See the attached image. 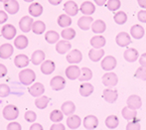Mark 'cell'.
I'll use <instances>...</instances> for the list:
<instances>
[{
	"mask_svg": "<svg viewBox=\"0 0 146 130\" xmlns=\"http://www.w3.org/2000/svg\"><path fill=\"white\" fill-rule=\"evenodd\" d=\"M19 80L24 86H30L36 80V74L33 70L25 69L19 73Z\"/></svg>",
	"mask_w": 146,
	"mask_h": 130,
	"instance_id": "obj_1",
	"label": "cell"
},
{
	"mask_svg": "<svg viewBox=\"0 0 146 130\" xmlns=\"http://www.w3.org/2000/svg\"><path fill=\"white\" fill-rule=\"evenodd\" d=\"M2 114H3V117L6 120H15L19 116V109H18V107L16 105L8 104L3 108Z\"/></svg>",
	"mask_w": 146,
	"mask_h": 130,
	"instance_id": "obj_2",
	"label": "cell"
},
{
	"mask_svg": "<svg viewBox=\"0 0 146 130\" xmlns=\"http://www.w3.org/2000/svg\"><path fill=\"white\" fill-rule=\"evenodd\" d=\"M102 84L106 86V88H112L115 86L118 82V78L114 73H106L102 76Z\"/></svg>",
	"mask_w": 146,
	"mask_h": 130,
	"instance_id": "obj_3",
	"label": "cell"
},
{
	"mask_svg": "<svg viewBox=\"0 0 146 130\" xmlns=\"http://www.w3.org/2000/svg\"><path fill=\"white\" fill-rule=\"evenodd\" d=\"M16 33H17V30H16L15 26H13L12 24H6L1 29V35L6 40L13 39L16 36Z\"/></svg>",
	"mask_w": 146,
	"mask_h": 130,
	"instance_id": "obj_4",
	"label": "cell"
},
{
	"mask_svg": "<svg viewBox=\"0 0 146 130\" xmlns=\"http://www.w3.org/2000/svg\"><path fill=\"white\" fill-rule=\"evenodd\" d=\"M102 98L108 103H113L114 101H116L117 98H118V92L116 90L113 88H106L102 92Z\"/></svg>",
	"mask_w": 146,
	"mask_h": 130,
	"instance_id": "obj_5",
	"label": "cell"
},
{
	"mask_svg": "<svg viewBox=\"0 0 146 130\" xmlns=\"http://www.w3.org/2000/svg\"><path fill=\"white\" fill-rule=\"evenodd\" d=\"M51 88L54 90H62L66 86V80L62 76H56L50 82Z\"/></svg>",
	"mask_w": 146,
	"mask_h": 130,
	"instance_id": "obj_6",
	"label": "cell"
},
{
	"mask_svg": "<svg viewBox=\"0 0 146 130\" xmlns=\"http://www.w3.org/2000/svg\"><path fill=\"white\" fill-rule=\"evenodd\" d=\"M116 59L112 56H106L102 61V68L106 72L112 71L116 67Z\"/></svg>",
	"mask_w": 146,
	"mask_h": 130,
	"instance_id": "obj_7",
	"label": "cell"
},
{
	"mask_svg": "<svg viewBox=\"0 0 146 130\" xmlns=\"http://www.w3.org/2000/svg\"><path fill=\"white\" fill-rule=\"evenodd\" d=\"M64 10H65V12L67 13V15L76 16L78 14V12L80 11V8L75 1L70 0V1H67L64 4Z\"/></svg>",
	"mask_w": 146,
	"mask_h": 130,
	"instance_id": "obj_8",
	"label": "cell"
},
{
	"mask_svg": "<svg viewBox=\"0 0 146 130\" xmlns=\"http://www.w3.org/2000/svg\"><path fill=\"white\" fill-rule=\"evenodd\" d=\"M83 60V54L80 50H72L67 55V62L70 64H79Z\"/></svg>",
	"mask_w": 146,
	"mask_h": 130,
	"instance_id": "obj_9",
	"label": "cell"
},
{
	"mask_svg": "<svg viewBox=\"0 0 146 130\" xmlns=\"http://www.w3.org/2000/svg\"><path fill=\"white\" fill-rule=\"evenodd\" d=\"M127 106L131 109H134V110H137L141 107L142 105V100H141V98L139 96H136V94H132V96H128L127 98Z\"/></svg>",
	"mask_w": 146,
	"mask_h": 130,
	"instance_id": "obj_10",
	"label": "cell"
},
{
	"mask_svg": "<svg viewBox=\"0 0 146 130\" xmlns=\"http://www.w3.org/2000/svg\"><path fill=\"white\" fill-rule=\"evenodd\" d=\"M33 23H34L33 18H31L30 16H24L19 21V27L24 33H28L32 30Z\"/></svg>",
	"mask_w": 146,
	"mask_h": 130,
	"instance_id": "obj_11",
	"label": "cell"
},
{
	"mask_svg": "<svg viewBox=\"0 0 146 130\" xmlns=\"http://www.w3.org/2000/svg\"><path fill=\"white\" fill-rule=\"evenodd\" d=\"M115 42L119 47H126L130 44L132 41L129 36V34H127L126 32H120L117 34L115 38Z\"/></svg>",
	"mask_w": 146,
	"mask_h": 130,
	"instance_id": "obj_12",
	"label": "cell"
},
{
	"mask_svg": "<svg viewBox=\"0 0 146 130\" xmlns=\"http://www.w3.org/2000/svg\"><path fill=\"white\" fill-rule=\"evenodd\" d=\"M84 126L88 130H94L98 126V119L94 115H88L84 119Z\"/></svg>",
	"mask_w": 146,
	"mask_h": 130,
	"instance_id": "obj_13",
	"label": "cell"
},
{
	"mask_svg": "<svg viewBox=\"0 0 146 130\" xmlns=\"http://www.w3.org/2000/svg\"><path fill=\"white\" fill-rule=\"evenodd\" d=\"M28 92H29V94L32 96H34V98H39V96H41L44 94L45 86H43L41 82H35L34 84H32V86H30Z\"/></svg>",
	"mask_w": 146,
	"mask_h": 130,
	"instance_id": "obj_14",
	"label": "cell"
},
{
	"mask_svg": "<svg viewBox=\"0 0 146 130\" xmlns=\"http://www.w3.org/2000/svg\"><path fill=\"white\" fill-rule=\"evenodd\" d=\"M66 76L69 80H75L76 78H79L81 76V69L78 66H69L66 69Z\"/></svg>",
	"mask_w": 146,
	"mask_h": 130,
	"instance_id": "obj_15",
	"label": "cell"
},
{
	"mask_svg": "<svg viewBox=\"0 0 146 130\" xmlns=\"http://www.w3.org/2000/svg\"><path fill=\"white\" fill-rule=\"evenodd\" d=\"M82 124V119L79 115L72 114L67 119V126L70 129H78Z\"/></svg>",
	"mask_w": 146,
	"mask_h": 130,
	"instance_id": "obj_16",
	"label": "cell"
},
{
	"mask_svg": "<svg viewBox=\"0 0 146 130\" xmlns=\"http://www.w3.org/2000/svg\"><path fill=\"white\" fill-rule=\"evenodd\" d=\"M94 23V19L90 16H82L78 21V26L80 27V29L84 31H87L92 27V24Z\"/></svg>",
	"mask_w": 146,
	"mask_h": 130,
	"instance_id": "obj_17",
	"label": "cell"
},
{
	"mask_svg": "<svg viewBox=\"0 0 146 130\" xmlns=\"http://www.w3.org/2000/svg\"><path fill=\"white\" fill-rule=\"evenodd\" d=\"M19 3L17 0H7L4 3V9L9 14H16L19 11Z\"/></svg>",
	"mask_w": 146,
	"mask_h": 130,
	"instance_id": "obj_18",
	"label": "cell"
},
{
	"mask_svg": "<svg viewBox=\"0 0 146 130\" xmlns=\"http://www.w3.org/2000/svg\"><path fill=\"white\" fill-rule=\"evenodd\" d=\"M80 11L82 12L83 14L87 16H90L92 14L94 13L96 11V6L92 2L90 1H85L82 3L81 7H80Z\"/></svg>",
	"mask_w": 146,
	"mask_h": 130,
	"instance_id": "obj_19",
	"label": "cell"
},
{
	"mask_svg": "<svg viewBox=\"0 0 146 130\" xmlns=\"http://www.w3.org/2000/svg\"><path fill=\"white\" fill-rule=\"evenodd\" d=\"M14 52L13 46L11 44H3L0 46V59H8Z\"/></svg>",
	"mask_w": 146,
	"mask_h": 130,
	"instance_id": "obj_20",
	"label": "cell"
},
{
	"mask_svg": "<svg viewBox=\"0 0 146 130\" xmlns=\"http://www.w3.org/2000/svg\"><path fill=\"white\" fill-rule=\"evenodd\" d=\"M55 69H56V65L51 60H47L41 64V72L44 75H51L55 71Z\"/></svg>",
	"mask_w": 146,
	"mask_h": 130,
	"instance_id": "obj_21",
	"label": "cell"
},
{
	"mask_svg": "<svg viewBox=\"0 0 146 130\" xmlns=\"http://www.w3.org/2000/svg\"><path fill=\"white\" fill-rule=\"evenodd\" d=\"M121 114H122L123 118L126 119L127 121H133L135 119H137V111L134 110V109L129 108L128 106L123 107Z\"/></svg>",
	"mask_w": 146,
	"mask_h": 130,
	"instance_id": "obj_22",
	"label": "cell"
},
{
	"mask_svg": "<svg viewBox=\"0 0 146 130\" xmlns=\"http://www.w3.org/2000/svg\"><path fill=\"white\" fill-rule=\"evenodd\" d=\"M124 59L126 60L129 63H133V62L137 61L139 55H138V51L134 48H129L127 50H125L124 55H123Z\"/></svg>",
	"mask_w": 146,
	"mask_h": 130,
	"instance_id": "obj_23",
	"label": "cell"
},
{
	"mask_svg": "<svg viewBox=\"0 0 146 130\" xmlns=\"http://www.w3.org/2000/svg\"><path fill=\"white\" fill-rule=\"evenodd\" d=\"M29 58L27 57L24 54H20V55H17L14 59V64L17 68H25L29 65Z\"/></svg>",
	"mask_w": 146,
	"mask_h": 130,
	"instance_id": "obj_24",
	"label": "cell"
},
{
	"mask_svg": "<svg viewBox=\"0 0 146 130\" xmlns=\"http://www.w3.org/2000/svg\"><path fill=\"white\" fill-rule=\"evenodd\" d=\"M106 30V25L104 23V21L98 19L94 21V23L92 24V31L96 34H102L104 33V31Z\"/></svg>",
	"mask_w": 146,
	"mask_h": 130,
	"instance_id": "obj_25",
	"label": "cell"
},
{
	"mask_svg": "<svg viewBox=\"0 0 146 130\" xmlns=\"http://www.w3.org/2000/svg\"><path fill=\"white\" fill-rule=\"evenodd\" d=\"M43 6L38 2H33L29 6V13L33 17H40L43 13Z\"/></svg>",
	"mask_w": 146,
	"mask_h": 130,
	"instance_id": "obj_26",
	"label": "cell"
},
{
	"mask_svg": "<svg viewBox=\"0 0 146 130\" xmlns=\"http://www.w3.org/2000/svg\"><path fill=\"white\" fill-rule=\"evenodd\" d=\"M106 38L102 35H98L90 39V45L94 49H102L106 45Z\"/></svg>",
	"mask_w": 146,
	"mask_h": 130,
	"instance_id": "obj_27",
	"label": "cell"
},
{
	"mask_svg": "<svg viewBox=\"0 0 146 130\" xmlns=\"http://www.w3.org/2000/svg\"><path fill=\"white\" fill-rule=\"evenodd\" d=\"M72 48V45L70 42H67L66 40H63V41H59L58 43L56 44V51L58 52L59 54H67L71 50Z\"/></svg>",
	"mask_w": 146,
	"mask_h": 130,
	"instance_id": "obj_28",
	"label": "cell"
},
{
	"mask_svg": "<svg viewBox=\"0 0 146 130\" xmlns=\"http://www.w3.org/2000/svg\"><path fill=\"white\" fill-rule=\"evenodd\" d=\"M94 86L92 84H88V82H85V84H82L80 86V94L84 98L90 96L94 92Z\"/></svg>",
	"mask_w": 146,
	"mask_h": 130,
	"instance_id": "obj_29",
	"label": "cell"
},
{
	"mask_svg": "<svg viewBox=\"0 0 146 130\" xmlns=\"http://www.w3.org/2000/svg\"><path fill=\"white\" fill-rule=\"evenodd\" d=\"M144 33H145L144 28L141 25H139V24H135L130 29V34L134 39H141L144 36Z\"/></svg>",
	"mask_w": 146,
	"mask_h": 130,
	"instance_id": "obj_30",
	"label": "cell"
},
{
	"mask_svg": "<svg viewBox=\"0 0 146 130\" xmlns=\"http://www.w3.org/2000/svg\"><path fill=\"white\" fill-rule=\"evenodd\" d=\"M104 50L102 49H94L90 50L88 52V58L92 60V62H98L102 60V58H104Z\"/></svg>",
	"mask_w": 146,
	"mask_h": 130,
	"instance_id": "obj_31",
	"label": "cell"
},
{
	"mask_svg": "<svg viewBox=\"0 0 146 130\" xmlns=\"http://www.w3.org/2000/svg\"><path fill=\"white\" fill-rule=\"evenodd\" d=\"M28 44H29V41H28L27 37L24 36V35H19L17 38L14 41V45L17 49L19 50H24V49L27 48Z\"/></svg>",
	"mask_w": 146,
	"mask_h": 130,
	"instance_id": "obj_32",
	"label": "cell"
},
{
	"mask_svg": "<svg viewBox=\"0 0 146 130\" xmlns=\"http://www.w3.org/2000/svg\"><path fill=\"white\" fill-rule=\"evenodd\" d=\"M45 60V53L42 50H37L32 54L31 57V62L34 64L35 66L41 65Z\"/></svg>",
	"mask_w": 146,
	"mask_h": 130,
	"instance_id": "obj_33",
	"label": "cell"
},
{
	"mask_svg": "<svg viewBox=\"0 0 146 130\" xmlns=\"http://www.w3.org/2000/svg\"><path fill=\"white\" fill-rule=\"evenodd\" d=\"M61 110L62 112L64 113L65 115H72L76 110V105L74 103L73 101H65L63 104H62V107H61Z\"/></svg>",
	"mask_w": 146,
	"mask_h": 130,
	"instance_id": "obj_34",
	"label": "cell"
},
{
	"mask_svg": "<svg viewBox=\"0 0 146 130\" xmlns=\"http://www.w3.org/2000/svg\"><path fill=\"white\" fill-rule=\"evenodd\" d=\"M60 39V35L59 33H57L56 31L50 30L45 34V40L49 43V44H55V43H58Z\"/></svg>",
	"mask_w": 146,
	"mask_h": 130,
	"instance_id": "obj_35",
	"label": "cell"
},
{
	"mask_svg": "<svg viewBox=\"0 0 146 130\" xmlns=\"http://www.w3.org/2000/svg\"><path fill=\"white\" fill-rule=\"evenodd\" d=\"M51 98L46 96H41L35 99V105L37 108L39 109H44L48 106V103L50 102Z\"/></svg>",
	"mask_w": 146,
	"mask_h": 130,
	"instance_id": "obj_36",
	"label": "cell"
},
{
	"mask_svg": "<svg viewBox=\"0 0 146 130\" xmlns=\"http://www.w3.org/2000/svg\"><path fill=\"white\" fill-rule=\"evenodd\" d=\"M57 22H58L59 26L62 27V28H69V26H71L72 24V18L71 16L67 15V14H61Z\"/></svg>",
	"mask_w": 146,
	"mask_h": 130,
	"instance_id": "obj_37",
	"label": "cell"
},
{
	"mask_svg": "<svg viewBox=\"0 0 146 130\" xmlns=\"http://www.w3.org/2000/svg\"><path fill=\"white\" fill-rule=\"evenodd\" d=\"M46 30V25L43 21L41 20H37L33 23V26H32V31L34 32V34H37V35H41L45 32Z\"/></svg>",
	"mask_w": 146,
	"mask_h": 130,
	"instance_id": "obj_38",
	"label": "cell"
},
{
	"mask_svg": "<svg viewBox=\"0 0 146 130\" xmlns=\"http://www.w3.org/2000/svg\"><path fill=\"white\" fill-rule=\"evenodd\" d=\"M119 124L118 117L116 115H110L106 119V125L110 129H115Z\"/></svg>",
	"mask_w": 146,
	"mask_h": 130,
	"instance_id": "obj_39",
	"label": "cell"
},
{
	"mask_svg": "<svg viewBox=\"0 0 146 130\" xmlns=\"http://www.w3.org/2000/svg\"><path fill=\"white\" fill-rule=\"evenodd\" d=\"M113 20L117 25H123L125 22L127 21V15L125 12L123 11H118L114 14L113 16Z\"/></svg>",
	"mask_w": 146,
	"mask_h": 130,
	"instance_id": "obj_40",
	"label": "cell"
},
{
	"mask_svg": "<svg viewBox=\"0 0 146 130\" xmlns=\"http://www.w3.org/2000/svg\"><path fill=\"white\" fill-rule=\"evenodd\" d=\"M92 78V72L88 68H83L81 70V76H80L79 80L80 82H87L90 80Z\"/></svg>",
	"mask_w": 146,
	"mask_h": 130,
	"instance_id": "obj_41",
	"label": "cell"
},
{
	"mask_svg": "<svg viewBox=\"0 0 146 130\" xmlns=\"http://www.w3.org/2000/svg\"><path fill=\"white\" fill-rule=\"evenodd\" d=\"M76 31L73 28H65L61 33V36L63 37L65 40H73L76 37Z\"/></svg>",
	"mask_w": 146,
	"mask_h": 130,
	"instance_id": "obj_42",
	"label": "cell"
},
{
	"mask_svg": "<svg viewBox=\"0 0 146 130\" xmlns=\"http://www.w3.org/2000/svg\"><path fill=\"white\" fill-rule=\"evenodd\" d=\"M63 118H64V113L62 112V110L60 111L58 109H55V110H53L52 112L50 113L51 121H53V122H55V123H58L60 121H62Z\"/></svg>",
	"mask_w": 146,
	"mask_h": 130,
	"instance_id": "obj_43",
	"label": "cell"
},
{
	"mask_svg": "<svg viewBox=\"0 0 146 130\" xmlns=\"http://www.w3.org/2000/svg\"><path fill=\"white\" fill-rule=\"evenodd\" d=\"M120 0H108L106 2V7L110 11H116V10H118L120 8Z\"/></svg>",
	"mask_w": 146,
	"mask_h": 130,
	"instance_id": "obj_44",
	"label": "cell"
},
{
	"mask_svg": "<svg viewBox=\"0 0 146 130\" xmlns=\"http://www.w3.org/2000/svg\"><path fill=\"white\" fill-rule=\"evenodd\" d=\"M141 125L139 123V118L135 119L133 121H129L126 125V130H140Z\"/></svg>",
	"mask_w": 146,
	"mask_h": 130,
	"instance_id": "obj_45",
	"label": "cell"
},
{
	"mask_svg": "<svg viewBox=\"0 0 146 130\" xmlns=\"http://www.w3.org/2000/svg\"><path fill=\"white\" fill-rule=\"evenodd\" d=\"M134 77L136 78H138V80H146V68L139 67L138 69L136 70V72H135Z\"/></svg>",
	"mask_w": 146,
	"mask_h": 130,
	"instance_id": "obj_46",
	"label": "cell"
},
{
	"mask_svg": "<svg viewBox=\"0 0 146 130\" xmlns=\"http://www.w3.org/2000/svg\"><path fill=\"white\" fill-rule=\"evenodd\" d=\"M10 94V88L6 84H0V98H6Z\"/></svg>",
	"mask_w": 146,
	"mask_h": 130,
	"instance_id": "obj_47",
	"label": "cell"
},
{
	"mask_svg": "<svg viewBox=\"0 0 146 130\" xmlns=\"http://www.w3.org/2000/svg\"><path fill=\"white\" fill-rule=\"evenodd\" d=\"M24 117H25L26 121H28V122H35L37 119V114H36V112H34V111L29 110V111H26Z\"/></svg>",
	"mask_w": 146,
	"mask_h": 130,
	"instance_id": "obj_48",
	"label": "cell"
},
{
	"mask_svg": "<svg viewBox=\"0 0 146 130\" xmlns=\"http://www.w3.org/2000/svg\"><path fill=\"white\" fill-rule=\"evenodd\" d=\"M7 130H22V127L18 122L13 121V122H10L7 125Z\"/></svg>",
	"mask_w": 146,
	"mask_h": 130,
	"instance_id": "obj_49",
	"label": "cell"
},
{
	"mask_svg": "<svg viewBox=\"0 0 146 130\" xmlns=\"http://www.w3.org/2000/svg\"><path fill=\"white\" fill-rule=\"evenodd\" d=\"M137 19L142 23H146V10H140L137 14Z\"/></svg>",
	"mask_w": 146,
	"mask_h": 130,
	"instance_id": "obj_50",
	"label": "cell"
},
{
	"mask_svg": "<svg viewBox=\"0 0 146 130\" xmlns=\"http://www.w3.org/2000/svg\"><path fill=\"white\" fill-rule=\"evenodd\" d=\"M50 130H66V126L61 122L54 123V124L51 126Z\"/></svg>",
	"mask_w": 146,
	"mask_h": 130,
	"instance_id": "obj_51",
	"label": "cell"
},
{
	"mask_svg": "<svg viewBox=\"0 0 146 130\" xmlns=\"http://www.w3.org/2000/svg\"><path fill=\"white\" fill-rule=\"evenodd\" d=\"M7 20H8V15L6 14V12L0 10V24L5 23Z\"/></svg>",
	"mask_w": 146,
	"mask_h": 130,
	"instance_id": "obj_52",
	"label": "cell"
},
{
	"mask_svg": "<svg viewBox=\"0 0 146 130\" xmlns=\"http://www.w3.org/2000/svg\"><path fill=\"white\" fill-rule=\"evenodd\" d=\"M7 74V68L3 65V64H0V78H3Z\"/></svg>",
	"mask_w": 146,
	"mask_h": 130,
	"instance_id": "obj_53",
	"label": "cell"
},
{
	"mask_svg": "<svg viewBox=\"0 0 146 130\" xmlns=\"http://www.w3.org/2000/svg\"><path fill=\"white\" fill-rule=\"evenodd\" d=\"M139 64H140L141 67L146 68V53L142 54L141 57L139 58Z\"/></svg>",
	"mask_w": 146,
	"mask_h": 130,
	"instance_id": "obj_54",
	"label": "cell"
},
{
	"mask_svg": "<svg viewBox=\"0 0 146 130\" xmlns=\"http://www.w3.org/2000/svg\"><path fill=\"white\" fill-rule=\"evenodd\" d=\"M30 130H44V128L40 123H33L30 127Z\"/></svg>",
	"mask_w": 146,
	"mask_h": 130,
	"instance_id": "obj_55",
	"label": "cell"
},
{
	"mask_svg": "<svg viewBox=\"0 0 146 130\" xmlns=\"http://www.w3.org/2000/svg\"><path fill=\"white\" fill-rule=\"evenodd\" d=\"M137 2H138V5L140 6L141 8L146 10V0H138Z\"/></svg>",
	"mask_w": 146,
	"mask_h": 130,
	"instance_id": "obj_56",
	"label": "cell"
},
{
	"mask_svg": "<svg viewBox=\"0 0 146 130\" xmlns=\"http://www.w3.org/2000/svg\"><path fill=\"white\" fill-rule=\"evenodd\" d=\"M94 2H96L98 6H104V4L108 2V0H94Z\"/></svg>",
	"mask_w": 146,
	"mask_h": 130,
	"instance_id": "obj_57",
	"label": "cell"
},
{
	"mask_svg": "<svg viewBox=\"0 0 146 130\" xmlns=\"http://www.w3.org/2000/svg\"><path fill=\"white\" fill-rule=\"evenodd\" d=\"M49 3L52 4V5H59L63 0H48Z\"/></svg>",
	"mask_w": 146,
	"mask_h": 130,
	"instance_id": "obj_58",
	"label": "cell"
},
{
	"mask_svg": "<svg viewBox=\"0 0 146 130\" xmlns=\"http://www.w3.org/2000/svg\"><path fill=\"white\" fill-rule=\"evenodd\" d=\"M24 1H25V2H33L34 0H24Z\"/></svg>",
	"mask_w": 146,
	"mask_h": 130,
	"instance_id": "obj_59",
	"label": "cell"
},
{
	"mask_svg": "<svg viewBox=\"0 0 146 130\" xmlns=\"http://www.w3.org/2000/svg\"><path fill=\"white\" fill-rule=\"evenodd\" d=\"M6 1H7V0H0V2H2V3H3V4L5 3Z\"/></svg>",
	"mask_w": 146,
	"mask_h": 130,
	"instance_id": "obj_60",
	"label": "cell"
}]
</instances>
